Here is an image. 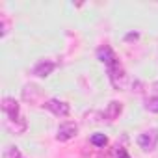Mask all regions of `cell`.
Instances as JSON below:
<instances>
[{
	"mask_svg": "<svg viewBox=\"0 0 158 158\" xmlns=\"http://www.w3.org/2000/svg\"><path fill=\"white\" fill-rule=\"evenodd\" d=\"M108 74H110V82L112 86L117 89V91H125L128 88V74L125 73V69L121 65L114 67V69H108Z\"/></svg>",
	"mask_w": 158,
	"mask_h": 158,
	"instance_id": "6da1fadb",
	"label": "cell"
},
{
	"mask_svg": "<svg viewBox=\"0 0 158 158\" xmlns=\"http://www.w3.org/2000/svg\"><path fill=\"white\" fill-rule=\"evenodd\" d=\"M138 145L143 149V151H154L156 145H158V128H149L145 132H141L138 136Z\"/></svg>",
	"mask_w": 158,
	"mask_h": 158,
	"instance_id": "7a4b0ae2",
	"label": "cell"
},
{
	"mask_svg": "<svg viewBox=\"0 0 158 158\" xmlns=\"http://www.w3.org/2000/svg\"><path fill=\"white\" fill-rule=\"evenodd\" d=\"M97 58H99V61H102L108 69H114V67L119 65V60H117V56H115V52L112 50L110 45H101V47L97 48Z\"/></svg>",
	"mask_w": 158,
	"mask_h": 158,
	"instance_id": "3957f363",
	"label": "cell"
},
{
	"mask_svg": "<svg viewBox=\"0 0 158 158\" xmlns=\"http://www.w3.org/2000/svg\"><path fill=\"white\" fill-rule=\"evenodd\" d=\"M43 106H45L48 112H52L54 115H58V117H67L69 112H71L69 104L63 102V101H60V99H50V101H47Z\"/></svg>",
	"mask_w": 158,
	"mask_h": 158,
	"instance_id": "277c9868",
	"label": "cell"
},
{
	"mask_svg": "<svg viewBox=\"0 0 158 158\" xmlns=\"http://www.w3.org/2000/svg\"><path fill=\"white\" fill-rule=\"evenodd\" d=\"M76 132H78V127H76V123H61L60 127H58V132H56V139L58 141H69V139H73L74 136H76Z\"/></svg>",
	"mask_w": 158,
	"mask_h": 158,
	"instance_id": "5b68a950",
	"label": "cell"
},
{
	"mask_svg": "<svg viewBox=\"0 0 158 158\" xmlns=\"http://www.w3.org/2000/svg\"><path fill=\"white\" fill-rule=\"evenodd\" d=\"M19 110H21V106H19V102L15 99H11V97H4L2 99V112L6 114V117L17 119L19 117Z\"/></svg>",
	"mask_w": 158,
	"mask_h": 158,
	"instance_id": "8992f818",
	"label": "cell"
},
{
	"mask_svg": "<svg viewBox=\"0 0 158 158\" xmlns=\"http://www.w3.org/2000/svg\"><path fill=\"white\" fill-rule=\"evenodd\" d=\"M54 69H56V63H54V61H50V60H41V61L35 63L34 74L39 76V78H45V76H48Z\"/></svg>",
	"mask_w": 158,
	"mask_h": 158,
	"instance_id": "52a82bcc",
	"label": "cell"
},
{
	"mask_svg": "<svg viewBox=\"0 0 158 158\" xmlns=\"http://www.w3.org/2000/svg\"><path fill=\"white\" fill-rule=\"evenodd\" d=\"M6 128L11 132V134H23L24 130H26V121L23 119V117H17V119H6Z\"/></svg>",
	"mask_w": 158,
	"mask_h": 158,
	"instance_id": "ba28073f",
	"label": "cell"
},
{
	"mask_svg": "<svg viewBox=\"0 0 158 158\" xmlns=\"http://www.w3.org/2000/svg\"><path fill=\"white\" fill-rule=\"evenodd\" d=\"M121 112H123V104L117 102V101H112L106 106V110H104V119L106 121H114V119H117L121 115Z\"/></svg>",
	"mask_w": 158,
	"mask_h": 158,
	"instance_id": "9c48e42d",
	"label": "cell"
},
{
	"mask_svg": "<svg viewBox=\"0 0 158 158\" xmlns=\"http://www.w3.org/2000/svg\"><path fill=\"white\" fill-rule=\"evenodd\" d=\"M39 93H41V91H39V88H35V86H24V89H23L24 101H35V97H37Z\"/></svg>",
	"mask_w": 158,
	"mask_h": 158,
	"instance_id": "30bf717a",
	"label": "cell"
},
{
	"mask_svg": "<svg viewBox=\"0 0 158 158\" xmlns=\"http://www.w3.org/2000/svg\"><path fill=\"white\" fill-rule=\"evenodd\" d=\"M89 141H91V145H95V147H99V149H104L106 143H108V138H106L104 134L97 132V134H93V136L89 138Z\"/></svg>",
	"mask_w": 158,
	"mask_h": 158,
	"instance_id": "8fae6325",
	"label": "cell"
},
{
	"mask_svg": "<svg viewBox=\"0 0 158 158\" xmlns=\"http://www.w3.org/2000/svg\"><path fill=\"white\" fill-rule=\"evenodd\" d=\"M145 110L152 112V114H158V95L156 97H149L145 101Z\"/></svg>",
	"mask_w": 158,
	"mask_h": 158,
	"instance_id": "7c38bea8",
	"label": "cell"
},
{
	"mask_svg": "<svg viewBox=\"0 0 158 158\" xmlns=\"http://www.w3.org/2000/svg\"><path fill=\"white\" fill-rule=\"evenodd\" d=\"M4 158H21V151L17 147H8L4 152Z\"/></svg>",
	"mask_w": 158,
	"mask_h": 158,
	"instance_id": "4fadbf2b",
	"label": "cell"
},
{
	"mask_svg": "<svg viewBox=\"0 0 158 158\" xmlns=\"http://www.w3.org/2000/svg\"><path fill=\"white\" fill-rule=\"evenodd\" d=\"M138 37H139V34H138V32H128V34L125 35V41H136Z\"/></svg>",
	"mask_w": 158,
	"mask_h": 158,
	"instance_id": "5bb4252c",
	"label": "cell"
},
{
	"mask_svg": "<svg viewBox=\"0 0 158 158\" xmlns=\"http://www.w3.org/2000/svg\"><path fill=\"white\" fill-rule=\"evenodd\" d=\"M115 158H130V156H128V152H127L125 149H119V147H117V151H115Z\"/></svg>",
	"mask_w": 158,
	"mask_h": 158,
	"instance_id": "9a60e30c",
	"label": "cell"
},
{
	"mask_svg": "<svg viewBox=\"0 0 158 158\" xmlns=\"http://www.w3.org/2000/svg\"><path fill=\"white\" fill-rule=\"evenodd\" d=\"M152 89H154V91H156V95H158V82H154V84H152Z\"/></svg>",
	"mask_w": 158,
	"mask_h": 158,
	"instance_id": "2e32d148",
	"label": "cell"
}]
</instances>
